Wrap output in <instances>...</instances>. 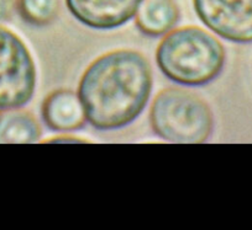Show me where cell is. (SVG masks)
<instances>
[{
	"mask_svg": "<svg viewBox=\"0 0 252 230\" xmlns=\"http://www.w3.org/2000/svg\"><path fill=\"white\" fill-rule=\"evenodd\" d=\"M199 20L235 43L252 42V0H193Z\"/></svg>",
	"mask_w": 252,
	"mask_h": 230,
	"instance_id": "5b68a950",
	"label": "cell"
},
{
	"mask_svg": "<svg viewBox=\"0 0 252 230\" xmlns=\"http://www.w3.org/2000/svg\"><path fill=\"white\" fill-rule=\"evenodd\" d=\"M150 125L157 137L173 143L207 142L214 117L207 101L192 91L167 88L159 91L150 108Z\"/></svg>",
	"mask_w": 252,
	"mask_h": 230,
	"instance_id": "3957f363",
	"label": "cell"
},
{
	"mask_svg": "<svg viewBox=\"0 0 252 230\" xmlns=\"http://www.w3.org/2000/svg\"><path fill=\"white\" fill-rule=\"evenodd\" d=\"M156 62L173 83L203 86L222 72L225 50L212 33L197 26H186L166 33L156 50Z\"/></svg>",
	"mask_w": 252,
	"mask_h": 230,
	"instance_id": "7a4b0ae2",
	"label": "cell"
},
{
	"mask_svg": "<svg viewBox=\"0 0 252 230\" xmlns=\"http://www.w3.org/2000/svg\"><path fill=\"white\" fill-rule=\"evenodd\" d=\"M41 115L45 125L53 132H74L87 123L78 94L69 89H58L48 94L41 106Z\"/></svg>",
	"mask_w": 252,
	"mask_h": 230,
	"instance_id": "52a82bcc",
	"label": "cell"
},
{
	"mask_svg": "<svg viewBox=\"0 0 252 230\" xmlns=\"http://www.w3.org/2000/svg\"><path fill=\"white\" fill-rule=\"evenodd\" d=\"M42 135V129L31 112L16 108H0V144L5 143H35Z\"/></svg>",
	"mask_w": 252,
	"mask_h": 230,
	"instance_id": "9c48e42d",
	"label": "cell"
},
{
	"mask_svg": "<svg viewBox=\"0 0 252 230\" xmlns=\"http://www.w3.org/2000/svg\"><path fill=\"white\" fill-rule=\"evenodd\" d=\"M20 18L31 26H47L57 18L58 0H16Z\"/></svg>",
	"mask_w": 252,
	"mask_h": 230,
	"instance_id": "30bf717a",
	"label": "cell"
},
{
	"mask_svg": "<svg viewBox=\"0 0 252 230\" xmlns=\"http://www.w3.org/2000/svg\"><path fill=\"white\" fill-rule=\"evenodd\" d=\"M36 89V67L20 37L0 26V108L25 106Z\"/></svg>",
	"mask_w": 252,
	"mask_h": 230,
	"instance_id": "277c9868",
	"label": "cell"
},
{
	"mask_svg": "<svg viewBox=\"0 0 252 230\" xmlns=\"http://www.w3.org/2000/svg\"><path fill=\"white\" fill-rule=\"evenodd\" d=\"M135 24L140 32L150 37L168 33L181 20V10L174 0H144Z\"/></svg>",
	"mask_w": 252,
	"mask_h": 230,
	"instance_id": "ba28073f",
	"label": "cell"
},
{
	"mask_svg": "<svg viewBox=\"0 0 252 230\" xmlns=\"http://www.w3.org/2000/svg\"><path fill=\"white\" fill-rule=\"evenodd\" d=\"M144 0H66L76 20L95 30H113L129 23Z\"/></svg>",
	"mask_w": 252,
	"mask_h": 230,
	"instance_id": "8992f818",
	"label": "cell"
},
{
	"mask_svg": "<svg viewBox=\"0 0 252 230\" xmlns=\"http://www.w3.org/2000/svg\"><path fill=\"white\" fill-rule=\"evenodd\" d=\"M152 69L142 53L116 50L89 64L78 96L87 122L99 130L126 127L142 113L152 91Z\"/></svg>",
	"mask_w": 252,
	"mask_h": 230,
	"instance_id": "6da1fadb",
	"label": "cell"
},
{
	"mask_svg": "<svg viewBox=\"0 0 252 230\" xmlns=\"http://www.w3.org/2000/svg\"><path fill=\"white\" fill-rule=\"evenodd\" d=\"M16 0H0V21H8L15 10Z\"/></svg>",
	"mask_w": 252,
	"mask_h": 230,
	"instance_id": "8fae6325",
	"label": "cell"
}]
</instances>
